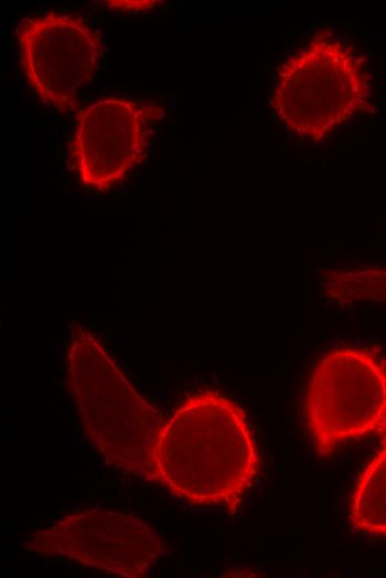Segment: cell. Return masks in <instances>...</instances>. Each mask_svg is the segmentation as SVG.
Returning a JSON list of instances; mask_svg holds the SVG:
<instances>
[{"mask_svg":"<svg viewBox=\"0 0 386 578\" xmlns=\"http://www.w3.org/2000/svg\"><path fill=\"white\" fill-rule=\"evenodd\" d=\"M155 468L156 484L171 495L237 510L260 470L245 411L215 390L187 396L161 430Z\"/></svg>","mask_w":386,"mask_h":578,"instance_id":"cell-1","label":"cell"},{"mask_svg":"<svg viewBox=\"0 0 386 578\" xmlns=\"http://www.w3.org/2000/svg\"><path fill=\"white\" fill-rule=\"evenodd\" d=\"M69 390L89 442L113 467L156 484L155 450L165 423L101 341L77 321L67 352Z\"/></svg>","mask_w":386,"mask_h":578,"instance_id":"cell-2","label":"cell"},{"mask_svg":"<svg viewBox=\"0 0 386 578\" xmlns=\"http://www.w3.org/2000/svg\"><path fill=\"white\" fill-rule=\"evenodd\" d=\"M304 420L321 457L386 431V363L367 348L343 347L313 369L304 398Z\"/></svg>","mask_w":386,"mask_h":578,"instance_id":"cell-3","label":"cell"},{"mask_svg":"<svg viewBox=\"0 0 386 578\" xmlns=\"http://www.w3.org/2000/svg\"><path fill=\"white\" fill-rule=\"evenodd\" d=\"M16 36L29 86L43 103L72 112L103 54L98 32L77 14L49 11L21 19Z\"/></svg>","mask_w":386,"mask_h":578,"instance_id":"cell-4","label":"cell"},{"mask_svg":"<svg viewBox=\"0 0 386 578\" xmlns=\"http://www.w3.org/2000/svg\"><path fill=\"white\" fill-rule=\"evenodd\" d=\"M27 548L116 576L141 578L164 554L165 544L154 528L132 515L89 510L33 534Z\"/></svg>","mask_w":386,"mask_h":578,"instance_id":"cell-5","label":"cell"},{"mask_svg":"<svg viewBox=\"0 0 386 578\" xmlns=\"http://www.w3.org/2000/svg\"><path fill=\"white\" fill-rule=\"evenodd\" d=\"M163 114L156 104L115 97L83 107L70 140L79 181L104 191L123 180L146 157L153 127Z\"/></svg>","mask_w":386,"mask_h":578,"instance_id":"cell-6","label":"cell"},{"mask_svg":"<svg viewBox=\"0 0 386 578\" xmlns=\"http://www.w3.org/2000/svg\"><path fill=\"white\" fill-rule=\"evenodd\" d=\"M382 436L380 448L353 491L348 520L356 532L386 538V431Z\"/></svg>","mask_w":386,"mask_h":578,"instance_id":"cell-7","label":"cell"},{"mask_svg":"<svg viewBox=\"0 0 386 578\" xmlns=\"http://www.w3.org/2000/svg\"><path fill=\"white\" fill-rule=\"evenodd\" d=\"M326 292L342 302H386V268L329 271L323 279Z\"/></svg>","mask_w":386,"mask_h":578,"instance_id":"cell-8","label":"cell"},{"mask_svg":"<svg viewBox=\"0 0 386 578\" xmlns=\"http://www.w3.org/2000/svg\"><path fill=\"white\" fill-rule=\"evenodd\" d=\"M108 7L125 12H138L156 8L160 2L153 0L142 1H106Z\"/></svg>","mask_w":386,"mask_h":578,"instance_id":"cell-9","label":"cell"}]
</instances>
